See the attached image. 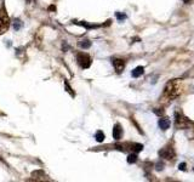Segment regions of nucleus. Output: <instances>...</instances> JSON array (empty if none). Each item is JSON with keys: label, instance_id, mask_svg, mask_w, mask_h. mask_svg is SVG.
I'll return each mask as SVG.
<instances>
[{"label": "nucleus", "instance_id": "f257e3e1", "mask_svg": "<svg viewBox=\"0 0 194 182\" xmlns=\"http://www.w3.org/2000/svg\"><path fill=\"white\" fill-rule=\"evenodd\" d=\"M182 92V85H181V81L180 80H171L166 84L165 86V91H164V95L170 98V100H173L177 96H180Z\"/></svg>", "mask_w": 194, "mask_h": 182}, {"label": "nucleus", "instance_id": "f03ea898", "mask_svg": "<svg viewBox=\"0 0 194 182\" xmlns=\"http://www.w3.org/2000/svg\"><path fill=\"white\" fill-rule=\"evenodd\" d=\"M78 63L80 64L81 68L86 69L91 66V57L86 53H79L78 55Z\"/></svg>", "mask_w": 194, "mask_h": 182}, {"label": "nucleus", "instance_id": "7ed1b4c3", "mask_svg": "<svg viewBox=\"0 0 194 182\" xmlns=\"http://www.w3.org/2000/svg\"><path fill=\"white\" fill-rule=\"evenodd\" d=\"M159 157L165 160H171L175 158V151L171 147H164L163 149L159 151Z\"/></svg>", "mask_w": 194, "mask_h": 182}, {"label": "nucleus", "instance_id": "20e7f679", "mask_svg": "<svg viewBox=\"0 0 194 182\" xmlns=\"http://www.w3.org/2000/svg\"><path fill=\"white\" fill-rule=\"evenodd\" d=\"M112 63H113L114 69H115L118 73H121L122 70H124V68H125V62L122 61L121 58H113Z\"/></svg>", "mask_w": 194, "mask_h": 182}, {"label": "nucleus", "instance_id": "39448f33", "mask_svg": "<svg viewBox=\"0 0 194 182\" xmlns=\"http://www.w3.org/2000/svg\"><path fill=\"white\" fill-rule=\"evenodd\" d=\"M158 125H159V127H160L162 130H167L169 127H170V125H171V123H170V119L162 118L159 121H158Z\"/></svg>", "mask_w": 194, "mask_h": 182}, {"label": "nucleus", "instance_id": "423d86ee", "mask_svg": "<svg viewBox=\"0 0 194 182\" xmlns=\"http://www.w3.org/2000/svg\"><path fill=\"white\" fill-rule=\"evenodd\" d=\"M121 136H122L121 125L117 124V125L114 126V129H113V137H114V140H119V138H121Z\"/></svg>", "mask_w": 194, "mask_h": 182}, {"label": "nucleus", "instance_id": "0eeeda50", "mask_svg": "<svg viewBox=\"0 0 194 182\" xmlns=\"http://www.w3.org/2000/svg\"><path fill=\"white\" fill-rule=\"evenodd\" d=\"M143 73H145V68H143L142 66H138V67H136V68L132 70L131 74H132L134 78H138V77H142Z\"/></svg>", "mask_w": 194, "mask_h": 182}, {"label": "nucleus", "instance_id": "6e6552de", "mask_svg": "<svg viewBox=\"0 0 194 182\" xmlns=\"http://www.w3.org/2000/svg\"><path fill=\"white\" fill-rule=\"evenodd\" d=\"M129 148L135 151V152H141L143 149V146L139 144V143H129Z\"/></svg>", "mask_w": 194, "mask_h": 182}, {"label": "nucleus", "instance_id": "1a4fd4ad", "mask_svg": "<svg viewBox=\"0 0 194 182\" xmlns=\"http://www.w3.org/2000/svg\"><path fill=\"white\" fill-rule=\"evenodd\" d=\"M78 45H79L81 49H89V47L91 46V41H90V40H87V39H84V40L79 41Z\"/></svg>", "mask_w": 194, "mask_h": 182}, {"label": "nucleus", "instance_id": "9d476101", "mask_svg": "<svg viewBox=\"0 0 194 182\" xmlns=\"http://www.w3.org/2000/svg\"><path fill=\"white\" fill-rule=\"evenodd\" d=\"M12 24H13V29H15V30H20V29L23 27V23H22L21 20H15V21L12 22Z\"/></svg>", "mask_w": 194, "mask_h": 182}, {"label": "nucleus", "instance_id": "9b49d317", "mask_svg": "<svg viewBox=\"0 0 194 182\" xmlns=\"http://www.w3.org/2000/svg\"><path fill=\"white\" fill-rule=\"evenodd\" d=\"M95 138H96V141L97 142H103L104 141V132L103 131H97L96 132V135H95Z\"/></svg>", "mask_w": 194, "mask_h": 182}, {"label": "nucleus", "instance_id": "f8f14e48", "mask_svg": "<svg viewBox=\"0 0 194 182\" xmlns=\"http://www.w3.org/2000/svg\"><path fill=\"white\" fill-rule=\"evenodd\" d=\"M136 160H137V154L136 153L129 154V157H128V163L129 164H134V163H136Z\"/></svg>", "mask_w": 194, "mask_h": 182}, {"label": "nucleus", "instance_id": "ddd939ff", "mask_svg": "<svg viewBox=\"0 0 194 182\" xmlns=\"http://www.w3.org/2000/svg\"><path fill=\"white\" fill-rule=\"evenodd\" d=\"M115 16H117V18H118L119 21H124L125 18H126V15L121 13V12H115Z\"/></svg>", "mask_w": 194, "mask_h": 182}, {"label": "nucleus", "instance_id": "4468645a", "mask_svg": "<svg viewBox=\"0 0 194 182\" xmlns=\"http://www.w3.org/2000/svg\"><path fill=\"white\" fill-rule=\"evenodd\" d=\"M154 113H155L156 115H164L165 112H164V109H160V108H159V109H154Z\"/></svg>", "mask_w": 194, "mask_h": 182}, {"label": "nucleus", "instance_id": "2eb2a0df", "mask_svg": "<svg viewBox=\"0 0 194 182\" xmlns=\"http://www.w3.org/2000/svg\"><path fill=\"white\" fill-rule=\"evenodd\" d=\"M163 168H164V164H163V163H158L155 169H156V170H159V171H162V170H163Z\"/></svg>", "mask_w": 194, "mask_h": 182}, {"label": "nucleus", "instance_id": "dca6fc26", "mask_svg": "<svg viewBox=\"0 0 194 182\" xmlns=\"http://www.w3.org/2000/svg\"><path fill=\"white\" fill-rule=\"evenodd\" d=\"M180 170H181V171H184V170H186V164H184V163H181V164H180Z\"/></svg>", "mask_w": 194, "mask_h": 182}, {"label": "nucleus", "instance_id": "f3484780", "mask_svg": "<svg viewBox=\"0 0 194 182\" xmlns=\"http://www.w3.org/2000/svg\"><path fill=\"white\" fill-rule=\"evenodd\" d=\"M192 0H183V3H190Z\"/></svg>", "mask_w": 194, "mask_h": 182}]
</instances>
